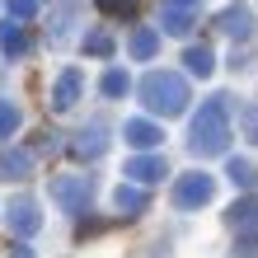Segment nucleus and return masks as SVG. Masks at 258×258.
<instances>
[{"label": "nucleus", "instance_id": "obj_1", "mask_svg": "<svg viewBox=\"0 0 258 258\" xmlns=\"http://www.w3.org/2000/svg\"><path fill=\"white\" fill-rule=\"evenodd\" d=\"M188 150L202 160L230 150V94H211L202 103V113L192 117V132H188Z\"/></svg>", "mask_w": 258, "mask_h": 258}, {"label": "nucleus", "instance_id": "obj_2", "mask_svg": "<svg viewBox=\"0 0 258 258\" xmlns=\"http://www.w3.org/2000/svg\"><path fill=\"white\" fill-rule=\"evenodd\" d=\"M136 94H141V103H146L150 117H178V113L188 108V80L178 71H150Z\"/></svg>", "mask_w": 258, "mask_h": 258}, {"label": "nucleus", "instance_id": "obj_3", "mask_svg": "<svg viewBox=\"0 0 258 258\" xmlns=\"http://www.w3.org/2000/svg\"><path fill=\"white\" fill-rule=\"evenodd\" d=\"M94 178H85V174H56L52 183H47V192H52V202L61 207V211H71V216H80V211L94 202Z\"/></svg>", "mask_w": 258, "mask_h": 258}, {"label": "nucleus", "instance_id": "obj_4", "mask_svg": "<svg viewBox=\"0 0 258 258\" xmlns=\"http://www.w3.org/2000/svg\"><path fill=\"white\" fill-rule=\"evenodd\" d=\"M211 197H216V178H211L207 169H192L183 178H174V192H169V202L178 211H197V207H207Z\"/></svg>", "mask_w": 258, "mask_h": 258}, {"label": "nucleus", "instance_id": "obj_5", "mask_svg": "<svg viewBox=\"0 0 258 258\" xmlns=\"http://www.w3.org/2000/svg\"><path fill=\"white\" fill-rule=\"evenodd\" d=\"M197 14H202V0H160V28L169 38H188Z\"/></svg>", "mask_w": 258, "mask_h": 258}, {"label": "nucleus", "instance_id": "obj_6", "mask_svg": "<svg viewBox=\"0 0 258 258\" xmlns=\"http://www.w3.org/2000/svg\"><path fill=\"white\" fill-rule=\"evenodd\" d=\"M225 225L239 235V244H244V249H253L258 244V192H244V197H239V202L225 211Z\"/></svg>", "mask_w": 258, "mask_h": 258}, {"label": "nucleus", "instance_id": "obj_7", "mask_svg": "<svg viewBox=\"0 0 258 258\" xmlns=\"http://www.w3.org/2000/svg\"><path fill=\"white\" fill-rule=\"evenodd\" d=\"M5 221H10V230L19 235V239H33L42 230V216H38V202H33V197H14V202L5 207Z\"/></svg>", "mask_w": 258, "mask_h": 258}, {"label": "nucleus", "instance_id": "obj_8", "mask_svg": "<svg viewBox=\"0 0 258 258\" xmlns=\"http://www.w3.org/2000/svg\"><path fill=\"white\" fill-rule=\"evenodd\" d=\"M216 33H225V38H253V10L249 5H225L221 14H216Z\"/></svg>", "mask_w": 258, "mask_h": 258}, {"label": "nucleus", "instance_id": "obj_9", "mask_svg": "<svg viewBox=\"0 0 258 258\" xmlns=\"http://www.w3.org/2000/svg\"><path fill=\"white\" fill-rule=\"evenodd\" d=\"M80 89H85V75H80V66H66L61 75H56V85H52V108H56V113L75 108Z\"/></svg>", "mask_w": 258, "mask_h": 258}, {"label": "nucleus", "instance_id": "obj_10", "mask_svg": "<svg viewBox=\"0 0 258 258\" xmlns=\"http://www.w3.org/2000/svg\"><path fill=\"white\" fill-rule=\"evenodd\" d=\"M103 150H108V132H103V122H89L75 132V141H71V155L75 160H99Z\"/></svg>", "mask_w": 258, "mask_h": 258}, {"label": "nucleus", "instance_id": "obj_11", "mask_svg": "<svg viewBox=\"0 0 258 258\" xmlns=\"http://www.w3.org/2000/svg\"><path fill=\"white\" fill-rule=\"evenodd\" d=\"M127 178L150 188V183H160V178H169V160L164 155H136V160H127Z\"/></svg>", "mask_w": 258, "mask_h": 258}, {"label": "nucleus", "instance_id": "obj_12", "mask_svg": "<svg viewBox=\"0 0 258 258\" xmlns=\"http://www.w3.org/2000/svg\"><path fill=\"white\" fill-rule=\"evenodd\" d=\"M122 136H127V146H132V150H155V146L164 141L160 122H150V117H127Z\"/></svg>", "mask_w": 258, "mask_h": 258}, {"label": "nucleus", "instance_id": "obj_13", "mask_svg": "<svg viewBox=\"0 0 258 258\" xmlns=\"http://www.w3.org/2000/svg\"><path fill=\"white\" fill-rule=\"evenodd\" d=\"M28 47H33V38H28V28L19 19H10L5 28H0V52H5L10 61H14V56H28Z\"/></svg>", "mask_w": 258, "mask_h": 258}, {"label": "nucleus", "instance_id": "obj_14", "mask_svg": "<svg viewBox=\"0 0 258 258\" xmlns=\"http://www.w3.org/2000/svg\"><path fill=\"white\" fill-rule=\"evenodd\" d=\"M28 174H33V155H28V150H0V178L19 183Z\"/></svg>", "mask_w": 258, "mask_h": 258}, {"label": "nucleus", "instance_id": "obj_15", "mask_svg": "<svg viewBox=\"0 0 258 258\" xmlns=\"http://www.w3.org/2000/svg\"><path fill=\"white\" fill-rule=\"evenodd\" d=\"M113 202H117V211H122V216L132 221V216H141V211L150 207V197H146V188H141V183H122Z\"/></svg>", "mask_w": 258, "mask_h": 258}, {"label": "nucleus", "instance_id": "obj_16", "mask_svg": "<svg viewBox=\"0 0 258 258\" xmlns=\"http://www.w3.org/2000/svg\"><path fill=\"white\" fill-rule=\"evenodd\" d=\"M127 52L136 56V61H150V56L160 52V28H132V38H127Z\"/></svg>", "mask_w": 258, "mask_h": 258}, {"label": "nucleus", "instance_id": "obj_17", "mask_svg": "<svg viewBox=\"0 0 258 258\" xmlns=\"http://www.w3.org/2000/svg\"><path fill=\"white\" fill-rule=\"evenodd\" d=\"M183 66H188L192 75H202V80H207V75L216 71V52H211L207 42H192V47L183 52Z\"/></svg>", "mask_w": 258, "mask_h": 258}, {"label": "nucleus", "instance_id": "obj_18", "mask_svg": "<svg viewBox=\"0 0 258 258\" xmlns=\"http://www.w3.org/2000/svg\"><path fill=\"white\" fill-rule=\"evenodd\" d=\"M127 89H132V80H127L122 66H108V71L99 75V94L103 99H127Z\"/></svg>", "mask_w": 258, "mask_h": 258}, {"label": "nucleus", "instance_id": "obj_19", "mask_svg": "<svg viewBox=\"0 0 258 258\" xmlns=\"http://www.w3.org/2000/svg\"><path fill=\"white\" fill-rule=\"evenodd\" d=\"M225 174H230V183H235V188H244V192H253V183H258V169H253L249 160H239V155L225 160Z\"/></svg>", "mask_w": 258, "mask_h": 258}, {"label": "nucleus", "instance_id": "obj_20", "mask_svg": "<svg viewBox=\"0 0 258 258\" xmlns=\"http://www.w3.org/2000/svg\"><path fill=\"white\" fill-rule=\"evenodd\" d=\"M113 47H117V42H113L108 28H94V33H85V52H89V56H113Z\"/></svg>", "mask_w": 258, "mask_h": 258}, {"label": "nucleus", "instance_id": "obj_21", "mask_svg": "<svg viewBox=\"0 0 258 258\" xmlns=\"http://www.w3.org/2000/svg\"><path fill=\"white\" fill-rule=\"evenodd\" d=\"M14 127H19V103L0 99V141H5V136H14Z\"/></svg>", "mask_w": 258, "mask_h": 258}, {"label": "nucleus", "instance_id": "obj_22", "mask_svg": "<svg viewBox=\"0 0 258 258\" xmlns=\"http://www.w3.org/2000/svg\"><path fill=\"white\" fill-rule=\"evenodd\" d=\"M239 132H244V141L258 146V103H249V108L239 113Z\"/></svg>", "mask_w": 258, "mask_h": 258}, {"label": "nucleus", "instance_id": "obj_23", "mask_svg": "<svg viewBox=\"0 0 258 258\" xmlns=\"http://www.w3.org/2000/svg\"><path fill=\"white\" fill-rule=\"evenodd\" d=\"M5 5H10V19H33V14H38V0H5Z\"/></svg>", "mask_w": 258, "mask_h": 258}, {"label": "nucleus", "instance_id": "obj_24", "mask_svg": "<svg viewBox=\"0 0 258 258\" xmlns=\"http://www.w3.org/2000/svg\"><path fill=\"white\" fill-rule=\"evenodd\" d=\"M99 10H103V14H132L136 0H99Z\"/></svg>", "mask_w": 258, "mask_h": 258}, {"label": "nucleus", "instance_id": "obj_25", "mask_svg": "<svg viewBox=\"0 0 258 258\" xmlns=\"http://www.w3.org/2000/svg\"><path fill=\"white\" fill-rule=\"evenodd\" d=\"M10 258H33V249H24V244H19V249H10Z\"/></svg>", "mask_w": 258, "mask_h": 258}]
</instances>
